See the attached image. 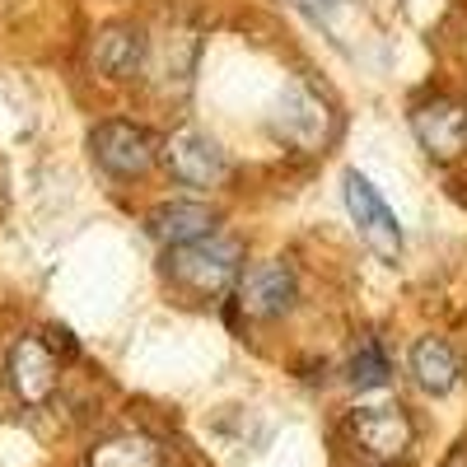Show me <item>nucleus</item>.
<instances>
[{
    "label": "nucleus",
    "instance_id": "7ed1b4c3",
    "mask_svg": "<svg viewBox=\"0 0 467 467\" xmlns=\"http://www.w3.org/2000/svg\"><path fill=\"white\" fill-rule=\"evenodd\" d=\"M411 131L420 140V150L440 164H453L467 154V103L453 94H435L420 99L411 108Z\"/></svg>",
    "mask_w": 467,
    "mask_h": 467
},
{
    "label": "nucleus",
    "instance_id": "423d86ee",
    "mask_svg": "<svg viewBox=\"0 0 467 467\" xmlns=\"http://www.w3.org/2000/svg\"><path fill=\"white\" fill-rule=\"evenodd\" d=\"M160 154H164L169 173H173L182 187H220V182L229 178L224 150H220L206 131H197V127H178V131H169L164 145H160Z\"/></svg>",
    "mask_w": 467,
    "mask_h": 467
},
{
    "label": "nucleus",
    "instance_id": "f8f14e48",
    "mask_svg": "<svg viewBox=\"0 0 467 467\" xmlns=\"http://www.w3.org/2000/svg\"><path fill=\"white\" fill-rule=\"evenodd\" d=\"M411 379H416L420 393H431V398L453 393L458 379H462V365L453 356V346L444 337H420L411 346Z\"/></svg>",
    "mask_w": 467,
    "mask_h": 467
},
{
    "label": "nucleus",
    "instance_id": "1a4fd4ad",
    "mask_svg": "<svg viewBox=\"0 0 467 467\" xmlns=\"http://www.w3.org/2000/svg\"><path fill=\"white\" fill-rule=\"evenodd\" d=\"M350 435L374 462H398L411 449V420L402 407H360L350 416Z\"/></svg>",
    "mask_w": 467,
    "mask_h": 467
},
{
    "label": "nucleus",
    "instance_id": "2eb2a0df",
    "mask_svg": "<svg viewBox=\"0 0 467 467\" xmlns=\"http://www.w3.org/2000/svg\"><path fill=\"white\" fill-rule=\"evenodd\" d=\"M444 467H467V449H453V453L444 458Z\"/></svg>",
    "mask_w": 467,
    "mask_h": 467
},
{
    "label": "nucleus",
    "instance_id": "f03ea898",
    "mask_svg": "<svg viewBox=\"0 0 467 467\" xmlns=\"http://www.w3.org/2000/svg\"><path fill=\"white\" fill-rule=\"evenodd\" d=\"M341 197H346L350 220H356L360 244H365L374 257H383V262H398V257H402V224H398L393 211H388V202L374 192V182H369L365 173L350 169V173L341 178Z\"/></svg>",
    "mask_w": 467,
    "mask_h": 467
},
{
    "label": "nucleus",
    "instance_id": "9b49d317",
    "mask_svg": "<svg viewBox=\"0 0 467 467\" xmlns=\"http://www.w3.org/2000/svg\"><path fill=\"white\" fill-rule=\"evenodd\" d=\"M145 224H150V239H160L164 248H178V244H197L206 234H215L220 215L206 202H160Z\"/></svg>",
    "mask_w": 467,
    "mask_h": 467
},
{
    "label": "nucleus",
    "instance_id": "f257e3e1",
    "mask_svg": "<svg viewBox=\"0 0 467 467\" xmlns=\"http://www.w3.org/2000/svg\"><path fill=\"white\" fill-rule=\"evenodd\" d=\"M239 257L244 248L224 239V234H206L197 244H178L169 248V276L192 290V295H224L234 281H239Z\"/></svg>",
    "mask_w": 467,
    "mask_h": 467
},
{
    "label": "nucleus",
    "instance_id": "6e6552de",
    "mask_svg": "<svg viewBox=\"0 0 467 467\" xmlns=\"http://www.w3.org/2000/svg\"><path fill=\"white\" fill-rule=\"evenodd\" d=\"M276 136L295 150H318L327 136H332V108L323 103V94H314L308 85H295L285 99H281V112H276Z\"/></svg>",
    "mask_w": 467,
    "mask_h": 467
},
{
    "label": "nucleus",
    "instance_id": "9d476101",
    "mask_svg": "<svg viewBox=\"0 0 467 467\" xmlns=\"http://www.w3.org/2000/svg\"><path fill=\"white\" fill-rule=\"evenodd\" d=\"M150 61V37L136 24H108L94 33V70L103 80H136Z\"/></svg>",
    "mask_w": 467,
    "mask_h": 467
},
{
    "label": "nucleus",
    "instance_id": "0eeeda50",
    "mask_svg": "<svg viewBox=\"0 0 467 467\" xmlns=\"http://www.w3.org/2000/svg\"><path fill=\"white\" fill-rule=\"evenodd\" d=\"M5 379L15 388V398L24 407H43L52 393H57V379H61V365H57V350L43 341V337H19L10 346V360H5Z\"/></svg>",
    "mask_w": 467,
    "mask_h": 467
},
{
    "label": "nucleus",
    "instance_id": "20e7f679",
    "mask_svg": "<svg viewBox=\"0 0 467 467\" xmlns=\"http://www.w3.org/2000/svg\"><path fill=\"white\" fill-rule=\"evenodd\" d=\"M234 285H239V314L253 323H271V318L290 314L295 290H299L290 262H281V257H262V262L244 266Z\"/></svg>",
    "mask_w": 467,
    "mask_h": 467
},
{
    "label": "nucleus",
    "instance_id": "39448f33",
    "mask_svg": "<svg viewBox=\"0 0 467 467\" xmlns=\"http://www.w3.org/2000/svg\"><path fill=\"white\" fill-rule=\"evenodd\" d=\"M89 150H94L99 169L112 173V178H122V182L150 173L154 160H160V140H154L145 127H136V122H103V127H94Z\"/></svg>",
    "mask_w": 467,
    "mask_h": 467
},
{
    "label": "nucleus",
    "instance_id": "4468645a",
    "mask_svg": "<svg viewBox=\"0 0 467 467\" xmlns=\"http://www.w3.org/2000/svg\"><path fill=\"white\" fill-rule=\"evenodd\" d=\"M350 383L360 388V393H374V388H383L388 383V374H393V365H388V356H383V346L374 341V337H365L360 346H356V356H350Z\"/></svg>",
    "mask_w": 467,
    "mask_h": 467
},
{
    "label": "nucleus",
    "instance_id": "ddd939ff",
    "mask_svg": "<svg viewBox=\"0 0 467 467\" xmlns=\"http://www.w3.org/2000/svg\"><path fill=\"white\" fill-rule=\"evenodd\" d=\"M89 467H164V449L150 435H108L89 449Z\"/></svg>",
    "mask_w": 467,
    "mask_h": 467
}]
</instances>
